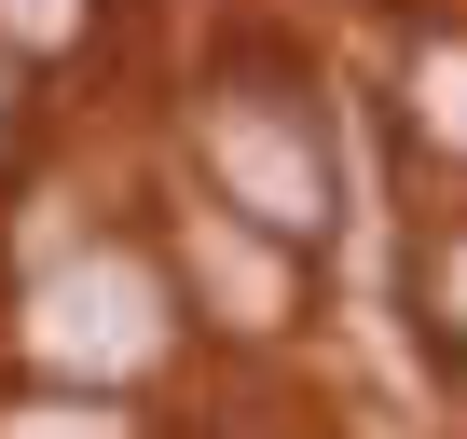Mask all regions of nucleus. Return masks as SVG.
Here are the masks:
<instances>
[{"label": "nucleus", "instance_id": "nucleus-6", "mask_svg": "<svg viewBox=\"0 0 467 439\" xmlns=\"http://www.w3.org/2000/svg\"><path fill=\"white\" fill-rule=\"evenodd\" d=\"M412 316H426L440 357H467V220H440V234H426V261H412Z\"/></svg>", "mask_w": 467, "mask_h": 439}, {"label": "nucleus", "instance_id": "nucleus-4", "mask_svg": "<svg viewBox=\"0 0 467 439\" xmlns=\"http://www.w3.org/2000/svg\"><path fill=\"white\" fill-rule=\"evenodd\" d=\"M399 124H412L440 165H467V28H412V56H399Z\"/></svg>", "mask_w": 467, "mask_h": 439}, {"label": "nucleus", "instance_id": "nucleus-1", "mask_svg": "<svg viewBox=\"0 0 467 439\" xmlns=\"http://www.w3.org/2000/svg\"><path fill=\"white\" fill-rule=\"evenodd\" d=\"M192 165H206V206H234L248 234L275 248H317L330 206H344V165H330V124L289 69H220L192 97Z\"/></svg>", "mask_w": 467, "mask_h": 439}, {"label": "nucleus", "instance_id": "nucleus-5", "mask_svg": "<svg viewBox=\"0 0 467 439\" xmlns=\"http://www.w3.org/2000/svg\"><path fill=\"white\" fill-rule=\"evenodd\" d=\"M0 439H138L124 398H83V384H28L15 412H0Z\"/></svg>", "mask_w": 467, "mask_h": 439}, {"label": "nucleus", "instance_id": "nucleus-2", "mask_svg": "<svg viewBox=\"0 0 467 439\" xmlns=\"http://www.w3.org/2000/svg\"><path fill=\"white\" fill-rule=\"evenodd\" d=\"M15 343H28V371H42V384L124 398L138 371H165V357H179V275H165L151 248H124V234H83L56 275H28Z\"/></svg>", "mask_w": 467, "mask_h": 439}, {"label": "nucleus", "instance_id": "nucleus-3", "mask_svg": "<svg viewBox=\"0 0 467 439\" xmlns=\"http://www.w3.org/2000/svg\"><path fill=\"white\" fill-rule=\"evenodd\" d=\"M179 289H192V316H220L234 343H275V330L303 316V248L248 234L234 206H179Z\"/></svg>", "mask_w": 467, "mask_h": 439}, {"label": "nucleus", "instance_id": "nucleus-7", "mask_svg": "<svg viewBox=\"0 0 467 439\" xmlns=\"http://www.w3.org/2000/svg\"><path fill=\"white\" fill-rule=\"evenodd\" d=\"M97 42V0H0V56L42 69V56H83Z\"/></svg>", "mask_w": 467, "mask_h": 439}, {"label": "nucleus", "instance_id": "nucleus-8", "mask_svg": "<svg viewBox=\"0 0 467 439\" xmlns=\"http://www.w3.org/2000/svg\"><path fill=\"white\" fill-rule=\"evenodd\" d=\"M15 138H28V69L0 56V179H15Z\"/></svg>", "mask_w": 467, "mask_h": 439}]
</instances>
